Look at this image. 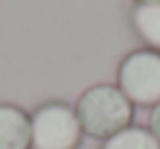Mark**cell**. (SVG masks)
I'll return each mask as SVG.
<instances>
[{
	"label": "cell",
	"instance_id": "obj_3",
	"mask_svg": "<svg viewBox=\"0 0 160 149\" xmlns=\"http://www.w3.org/2000/svg\"><path fill=\"white\" fill-rule=\"evenodd\" d=\"M118 88L133 107L160 104V51H131L118 67Z\"/></svg>",
	"mask_w": 160,
	"mask_h": 149
},
{
	"label": "cell",
	"instance_id": "obj_4",
	"mask_svg": "<svg viewBox=\"0 0 160 149\" xmlns=\"http://www.w3.org/2000/svg\"><path fill=\"white\" fill-rule=\"evenodd\" d=\"M32 123L16 104H0V149H29Z\"/></svg>",
	"mask_w": 160,
	"mask_h": 149
},
{
	"label": "cell",
	"instance_id": "obj_8",
	"mask_svg": "<svg viewBox=\"0 0 160 149\" xmlns=\"http://www.w3.org/2000/svg\"><path fill=\"white\" fill-rule=\"evenodd\" d=\"M147 3H160V0H136V6H147Z\"/></svg>",
	"mask_w": 160,
	"mask_h": 149
},
{
	"label": "cell",
	"instance_id": "obj_6",
	"mask_svg": "<svg viewBox=\"0 0 160 149\" xmlns=\"http://www.w3.org/2000/svg\"><path fill=\"white\" fill-rule=\"evenodd\" d=\"M102 149H160V141L144 125H128L120 133L104 138Z\"/></svg>",
	"mask_w": 160,
	"mask_h": 149
},
{
	"label": "cell",
	"instance_id": "obj_7",
	"mask_svg": "<svg viewBox=\"0 0 160 149\" xmlns=\"http://www.w3.org/2000/svg\"><path fill=\"white\" fill-rule=\"evenodd\" d=\"M147 128H149V133L160 141V104H155V107L149 109V125Z\"/></svg>",
	"mask_w": 160,
	"mask_h": 149
},
{
	"label": "cell",
	"instance_id": "obj_1",
	"mask_svg": "<svg viewBox=\"0 0 160 149\" xmlns=\"http://www.w3.org/2000/svg\"><path fill=\"white\" fill-rule=\"evenodd\" d=\"M75 115L86 136L104 141L123 128L133 125V104L118 85L99 83L80 93V99L75 101Z\"/></svg>",
	"mask_w": 160,
	"mask_h": 149
},
{
	"label": "cell",
	"instance_id": "obj_2",
	"mask_svg": "<svg viewBox=\"0 0 160 149\" xmlns=\"http://www.w3.org/2000/svg\"><path fill=\"white\" fill-rule=\"evenodd\" d=\"M29 123H32L29 149H78L86 136L75 115V107L64 101L40 104L29 115Z\"/></svg>",
	"mask_w": 160,
	"mask_h": 149
},
{
	"label": "cell",
	"instance_id": "obj_5",
	"mask_svg": "<svg viewBox=\"0 0 160 149\" xmlns=\"http://www.w3.org/2000/svg\"><path fill=\"white\" fill-rule=\"evenodd\" d=\"M131 27L149 51H160V3L136 6L131 11Z\"/></svg>",
	"mask_w": 160,
	"mask_h": 149
}]
</instances>
